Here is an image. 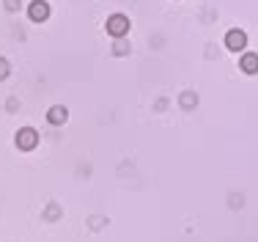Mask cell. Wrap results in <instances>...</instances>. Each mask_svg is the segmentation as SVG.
Returning <instances> with one entry per match:
<instances>
[{
  "instance_id": "6da1fadb",
  "label": "cell",
  "mask_w": 258,
  "mask_h": 242,
  "mask_svg": "<svg viewBox=\"0 0 258 242\" xmlns=\"http://www.w3.org/2000/svg\"><path fill=\"white\" fill-rule=\"evenodd\" d=\"M36 143H39V132H36L33 127H22L20 132H17V146H20L22 152H33Z\"/></svg>"
},
{
  "instance_id": "7a4b0ae2",
  "label": "cell",
  "mask_w": 258,
  "mask_h": 242,
  "mask_svg": "<svg viewBox=\"0 0 258 242\" xmlns=\"http://www.w3.org/2000/svg\"><path fill=\"white\" fill-rule=\"evenodd\" d=\"M107 33L115 36V39L126 36V33H129V20H126L124 14H113V17L107 20Z\"/></svg>"
},
{
  "instance_id": "3957f363",
  "label": "cell",
  "mask_w": 258,
  "mask_h": 242,
  "mask_svg": "<svg viewBox=\"0 0 258 242\" xmlns=\"http://www.w3.org/2000/svg\"><path fill=\"white\" fill-rule=\"evenodd\" d=\"M28 17L33 22H44L47 17H50V3H47V0H33V3L28 6Z\"/></svg>"
},
{
  "instance_id": "277c9868",
  "label": "cell",
  "mask_w": 258,
  "mask_h": 242,
  "mask_svg": "<svg viewBox=\"0 0 258 242\" xmlns=\"http://www.w3.org/2000/svg\"><path fill=\"white\" fill-rule=\"evenodd\" d=\"M244 44H247L244 30H228V36H225V47L233 50V53H239V50H244Z\"/></svg>"
},
{
  "instance_id": "5b68a950",
  "label": "cell",
  "mask_w": 258,
  "mask_h": 242,
  "mask_svg": "<svg viewBox=\"0 0 258 242\" xmlns=\"http://www.w3.org/2000/svg\"><path fill=\"white\" fill-rule=\"evenodd\" d=\"M66 119H69V110H66L63 105H55V108H50V113H47V121L55 124V127H58V124H63Z\"/></svg>"
},
{
  "instance_id": "8992f818",
  "label": "cell",
  "mask_w": 258,
  "mask_h": 242,
  "mask_svg": "<svg viewBox=\"0 0 258 242\" xmlns=\"http://www.w3.org/2000/svg\"><path fill=\"white\" fill-rule=\"evenodd\" d=\"M239 66H242L244 74H255L258 72V55L255 53H247L242 61H239Z\"/></svg>"
},
{
  "instance_id": "52a82bcc",
  "label": "cell",
  "mask_w": 258,
  "mask_h": 242,
  "mask_svg": "<svg viewBox=\"0 0 258 242\" xmlns=\"http://www.w3.org/2000/svg\"><path fill=\"white\" fill-rule=\"evenodd\" d=\"M20 6H22V0H6V9L9 11H17Z\"/></svg>"
},
{
  "instance_id": "ba28073f",
  "label": "cell",
  "mask_w": 258,
  "mask_h": 242,
  "mask_svg": "<svg viewBox=\"0 0 258 242\" xmlns=\"http://www.w3.org/2000/svg\"><path fill=\"white\" fill-rule=\"evenodd\" d=\"M6 74H9V61L0 58V77H6Z\"/></svg>"
}]
</instances>
